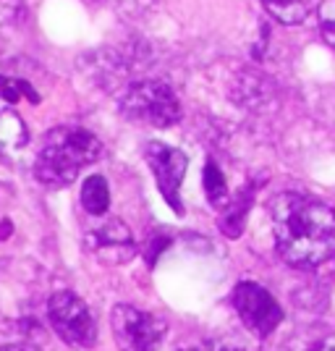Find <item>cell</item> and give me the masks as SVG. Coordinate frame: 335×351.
I'll list each match as a JSON object with an SVG mask.
<instances>
[{
	"mask_svg": "<svg viewBox=\"0 0 335 351\" xmlns=\"http://www.w3.org/2000/svg\"><path fill=\"white\" fill-rule=\"evenodd\" d=\"M280 257L293 267H314L335 257V213L304 194H277L270 202Z\"/></svg>",
	"mask_w": 335,
	"mask_h": 351,
	"instance_id": "obj_1",
	"label": "cell"
},
{
	"mask_svg": "<svg viewBox=\"0 0 335 351\" xmlns=\"http://www.w3.org/2000/svg\"><path fill=\"white\" fill-rule=\"evenodd\" d=\"M249 202H251V197H238L234 205L228 207V213L223 215L220 220V228H223V234L236 239V236L244 231V218H247V210H249Z\"/></svg>",
	"mask_w": 335,
	"mask_h": 351,
	"instance_id": "obj_13",
	"label": "cell"
},
{
	"mask_svg": "<svg viewBox=\"0 0 335 351\" xmlns=\"http://www.w3.org/2000/svg\"><path fill=\"white\" fill-rule=\"evenodd\" d=\"M0 95H3V100H8V103H18V100H21V95H27V97H29V103H40V95H37V92H34L24 79H8V76H0Z\"/></svg>",
	"mask_w": 335,
	"mask_h": 351,
	"instance_id": "obj_14",
	"label": "cell"
},
{
	"mask_svg": "<svg viewBox=\"0 0 335 351\" xmlns=\"http://www.w3.org/2000/svg\"><path fill=\"white\" fill-rule=\"evenodd\" d=\"M184 351H247L241 343H234V341H204L199 346H191V349Z\"/></svg>",
	"mask_w": 335,
	"mask_h": 351,
	"instance_id": "obj_16",
	"label": "cell"
},
{
	"mask_svg": "<svg viewBox=\"0 0 335 351\" xmlns=\"http://www.w3.org/2000/svg\"><path fill=\"white\" fill-rule=\"evenodd\" d=\"M234 307L241 322L260 338L270 336L283 320V309L273 299V293L262 289L260 283H251V280H244L236 286Z\"/></svg>",
	"mask_w": 335,
	"mask_h": 351,
	"instance_id": "obj_6",
	"label": "cell"
},
{
	"mask_svg": "<svg viewBox=\"0 0 335 351\" xmlns=\"http://www.w3.org/2000/svg\"><path fill=\"white\" fill-rule=\"evenodd\" d=\"M110 325L121 351H155L168 330L162 317L132 304H118L110 315Z\"/></svg>",
	"mask_w": 335,
	"mask_h": 351,
	"instance_id": "obj_5",
	"label": "cell"
},
{
	"mask_svg": "<svg viewBox=\"0 0 335 351\" xmlns=\"http://www.w3.org/2000/svg\"><path fill=\"white\" fill-rule=\"evenodd\" d=\"M0 351H40L29 346V343H8V346H0Z\"/></svg>",
	"mask_w": 335,
	"mask_h": 351,
	"instance_id": "obj_18",
	"label": "cell"
},
{
	"mask_svg": "<svg viewBox=\"0 0 335 351\" xmlns=\"http://www.w3.org/2000/svg\"><path fill=\"white\" fill-rule=\"evenodd\" d=\"M317 16H320L322 40L335 50V0H322L320 8H317Z\"/></svg>",
	"mask_w": 335,
	"mask_h": 351,
	"instance_id": "obj_15",
	"label": "cell"
},
{
	"mask_svg": "<svg viewBox=\"0 0 335 351\" xmlns=\"http://www.w3.org/2000/svg\"><path fill=\"white\" fill-rule=\"evenodd\" d=\"M267 14L280 24H301L309 14V0H262Z\"/></svg>",
	"mask_w": 335,
	"mask_h": 351,
	"instance_id": "obj_11",
	"label": "cell"
},
{
	"mask_svg": "<svg viewBox=\"0 0 335 351\" xmlns=\"http://www.w3.org/2000/svg\"><path fill=\"white\" fill-rule=\"evenodd\" d=\"M29 142V129L14 110L0 113V152L3 155H16Z\"/></svg>",
	"mask_w": 335,
	"mask_h": 351,
	"instance_id": "obj_9",
	"label": "cell"
},
{
	"mask_svg": "<svg viewBox=\"0 0 335 351\" xmlns=\"http://www.w3.org/2000/svg\"><path fill=\"white\" fill-rule=\"evenodd\" d=\"M145 158L152 176H155V181H158V189H160L162 199L173 207L175 215H184V207H181V184H184V176H186V168H189L186 155L171 145L149 142L145 149Z\"/></svg>",
	"mask_w": 335,
	"mask_h": 351,
	"instance_id": "obj_7",
	"label": "cell"
},
{
	"mask_svg": "<svg viewBox=\"0 0 335 351\" xmlns=\"http://www.w3.org/2000/svg\"><path fill=\"white\" fill-rule=\"evenodd\" d=\"M299 351H335V336H320L314 341H309L306 346H301Z\"/></svg>",
	"mask_w": 335,
	"mask_h": 351,
	"instance_id": "obj_17",
	"label": "cell"
},
{
	"mask_svg": "<svg viewBox=\"0 0 335 351\" xmlns=\"http://www.w3.org/2000/svg\"><path fill=\"white\" fill-rule=\"evenodd\" d=\"M102 145L95 134L79 126H58L45 136L34 160V176L47 189H66L79 178L82 168L97 162Z\"/></svg>",
	"mask_w": 335,
	"mask_h": 351,
	"instance_id": "obj_2",
	"label": "cell"
},
{
	"mask_svg": "<svg viewBox=\"0 0 335 351\" xmlns=\"http://www.w3.org/2000/svg\"><path fill=\"white\" fill-rule=\"evenodd\" d=\"M87 249L105 265H123L134 257V239L132 231L123 226V220L108 218L105 223L95 226L92 231H87L84 236Z\"/></svg>",
	"mask_w": 335,
	"mask_h": 351,
	"instance_id": "obj_8",
	"label": "cell"
},
{
	"mask_svg": "<svg viewBox=\"0 0 335 351\" xmlns=\"http://www.w3.org/2000/svg\"><path fill=\"white\" fill-rule=\"evenodd\" d=\"M204 191H207V199L215 207H225V202H228L225 176L220 173V168L212 160H207V165H204Z\"/></svg>",
	"mask_w": 335,
	"mask_h": 351,
	"instance_id": "obj_12",
	"label": "cell"
},
{
	"mask_svg": "<svg viewBox=\"0 0 335 351\" xmlns=\"http://www.w3.org/2000/svg\"><path fill=\"white\" fill-rule=\"evenodd\" d=\"M82 205L89 215H105L108 207H110V189H108V181L105 176H89L82 184Z\"/></svg>",
	"mask_w": 335,
	"mask_h": 351,
	"instance_id": "obj_10",
	"label": "cell"
},
{
	"mask_svg": "<svg viewBox=\"0 0 335 351\" xmlns=\"http://www.w3.org/2000/svg\"><path fill=\"white\" fill-rule=\"evenodd\" d=\"M47 317L69 346L73 349H92L97 341V325L89 307L71 291H58L47 302Z\"/></svg>",
	"mask_w": 335,
	"mask_h": 351,
	"instance_id": "obj_4",
	"label": "cell"
},
{
	"mask_svg": "<svg viewBox=\"0 0 335 351\" xmlns=\"http://www.w3.org/2000/svg\"><path fill=\"white\" fill-rule=\"evenodd\" d=\"M121 113L132 118L134 123H147L155 129H168L178 123L181 118V105L175 92L165 82L158 79H145L126 87L121 97Z\"/></svg>",
	"mask_w": 335,
	"mask_h": 351,
	"instance_id": "obj_3",
	"label": "cell"
}]
</instances>
